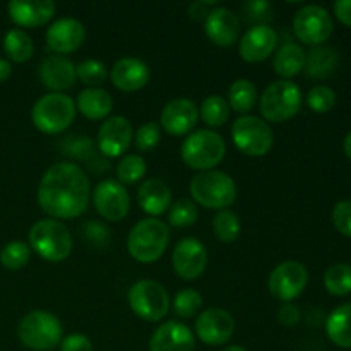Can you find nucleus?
Segmentation results:
<instances>
[{
    "label": "nucleus",
    "mask_w": 351,
    "mask_h": 351,
    "mask_svg": "<svg viewBox=\"0 0 351 351\" xmlns=\"http://www.w3.org/2000/svg\"><path fill=\"white\" fill-rule=\"evenodd\" d=\"M326 290L336 297H345L351 293V266L345 263L332 264L324 274Z\"/></svg>",
    "instance_id": "f704fd0d"
},
{
    "label": "nucleus",
    "mask_w": 351,
    "mask_h": 351,
    "mask_svg": "<svg viewBox=\"0 0 351 351\" xmlns=\"http://www.w3.org/2000/svg\"><path fill=\"white\" fill-rule=\"evenodd\" d=\"M335 14L343 24L351 26V0H338L335 3Z\"/></svg>",
    "instance_id": "49530a36"
},
{
    "label": "nucleus",
    "mask_w": 351,
    "mask_h": 351,
    "mask_svg": "<svg viewBox=\"0 0 351 351\" xmlns=\"http://www.w3.org/2000/svg\"><path fill=\"white\" fill-rule=\"evenodd\" d=\"M17 338L26 348L48 351L60 345L64 339V328L57 315L51 312L33 311L19 321Z\"/></svg>",
    "instance_id": "0eeeda50"
},
{
    "label": "nucleus",
    "mask_w": 351,
    "mask_h": 351,
    "mask_svg": "<svg viewBox=\"0 0 351 351\" xmlns=\"http://www.w3.org/2000/svg\"><path fill=\"white\" fill-rule=\"evenodd\" d=\"M31 249L27 243L14 240V242L5 243L0 250V264L9 271H19L29 263Z\"/></svg>",
    "instance_id": "c9c22d12"
},
{
    "label": "nucleus",
    "mask_w": 351,
    "mask_h": 351,
    "mask_svg": "<svg viewBox=\"0 0 351 351\" xmlns=\"http://www.w3.org/2000/svg\"><path fill=\"white\" fill-rule=\"evenodd\" d=\"M3 51L9 57V60L16 62V64H24L29 60L34 53V45L29 34L24 29H10L7 31L3 36Z\"/></svg>",
    "instance_id": "c756f323"
},
{
    "label": "nucleus",
    "mask_w": 351,
    "mask_h": 351,
    "mask_svg": "<svg viewBox=\"0 0 351 351\" xmlns=\"http://www.w3.org/2000/svg\"><path fill=\"white\" fill-rule=\"evenodd\" d=\"M278 33L269 24H254L239 40V53L242 60L257 64L276 51Z\"/></svg>",
    "instance_id": "a211bd4d"
},
{
    "label": "nucleus",
    "mask_w": 351,
    "mask_h": 351,
    "mask_svg": "<svg viewBox=\"0 0 351 351\" xmlns=\"http://www.w3.org/2000/svg\"><path fill=\"white\" fill-rule=\"evenodd\" d=\"M137 202L149 218H158L173 204V195L168 184L161 178H147L137 191Z\"/></svg>",
    "instance_id": "393cba45"
},
{
    "label": "nucleus",
    "mask_w": 351,
    "mask_h": 351,
    "mask_svg": "<svg viewBox=\"0 0 351 351\" xmlns=\"http://www.w3.org/2000/svg\"><path fill=\"white\" fill-rule=\"evenodd\" d=\"M243 10L247 12V17L257 24H267L266 21H269L271 16H273L271 14L273 7L267 2H249L243 5Z\"/></svg>",
    "instance_id": "37998d69"
},
{
    "label": "nucleus",
    "mask_w": 351,
    "mask_h": 351,
    "mask_svg": "<svg viewBox=\"0 0 351 351\" xmlns=\"http://www.w3.org/2000/svg\"><path fill=\"white\" fill-rule=\"evenodd\" d=\"M60 351H93V343L88 336L72 332L60 341Z\"/></svg>",
    "instance_id": "c03bdc74"
},
{
    "label": "nucleus",
    "mask_w": 351,
    "mask_h": 351,
    "mask_svg": "<svg viewBox=\"0 0 351 351\" xmlns=\"http://www.w3.org/2000/svg\"><path fill=\"white\" fill-rule=\"evenodd\" d=\"M274 72L283 81H290L291 77L300 74L305 67V51L298 43H285L278 48L273 58Z\"/></svg>",
    "instance_id": "cd10ccee"
},
{
    "label": "nucleus",
    "mask_w": 351,
    "mask_h": 351,
    "mask_svg": "<svg viewBox=\"0 0 351 351\" xmlns=\"http://www.w3.org/2000/svg\"><path fill=\"white\" fill-rule=\"evenodd\" d=\"M343 149H345V154L351 160V130L346 134L345 141H343Z\"/></svg>",
    "instance_id": "8fccbe9b"
},
{
    "label": "nucleus",
    "mask_w": 351,
    "mask_h": 351,
    "mask_svg": "<svg viewBox=\"0 0 351 351\" xmlns=\"http://www.w3.org/2000/svg\"><path fill=\"white\" fill-rule=\"evenodd\" d=\"M202 304H204V298H202V295L197 290L185 288V290L178 291L175 295L171 308H173V312L180 319H191L194 315L201 314Z\"/></svg>",
    "instance_id": "e433bc0d"
},
{
    "label": "nucleus",
    "mask_w": 351,
    "mask_h": 351,
    "mask_svg": "<svg viewBox=\"0 0 351 351\" xmlns=\"http://www.w3.org/2000/svg\"><path fill=\"white\" fill-rule=\"evenodd\" d=\"M302 89L293 81H274L259 98V110L267 123H283L293 119L302 108Z\"/></svg>",
    "instance_id": "6e6552de"
},
{
    "label": "nucleus",
    "mask_w": 351,
    "mask_h": 351,
    "mask_svg": "<svg viewBox=\"0 0 351 351\" xmlns=\"http://www.w3.org/2000/svg\"><path fill=\"white\" fill-rule=\"evenodd\" d=\"M206 36L218 47H232L240 40L242 23L233 10L226 7H213L204 19Z\"/></svg>",
    "instance_id": "aec40b11"
},
{
    "label": "nucleus",
    "mask_w": 351,
    "mask_h": 351,
    "mask_svg": "<svg viewBox=\"0 0 351 351\" xmlns=\"http://www.w3.org/2000/svg\"><path fill=\"white\" fill-rule=\"evenodd\" d=\"M29 249L47 263H62L67 259L74 247L71 232L58 219H40L27 233Z\"/></svg>",
    "instance_id": "7ed1b4c3"
},
{
    "label": "nucleus",
    "mask_w": 351,
    "mask_h": 351,
    "mask_svg": "<svg viewBox=\"0 0 351 351\" xmlns=\"http://www.w3.org/2000/svg\"><path fill=\"white\" fill-rule=\"evenodd\" d=\"M10 75H12V65H10V62L7 58L0 57V84L5 82Z\"/></svg>",
    "instance_id": "09e8293b"
},
{
    "label": "nucleus",
    "mask_w": 351,
    "mask_h": 351,
    "mask_svg": "<svg viewBox=\"0 0 351 351\" xmlns=\"http://www.w3.org/2000/svg\"><path fill=\"white\" fill-rule=\"evenodd\" d=\"M147 163L139 154H125L120 158L119 165L115 168L117 182L122 185H134L146 177Z\"/></svg>",
    "instance_id": "2f4dec72"
},
{
    "label": "nucleus",
    "mask_w": 351,
    "mask_h": 351,
    "mask_svg": "<svg viewBox=\"0 0 351 351\" xmlns=\"http://www.w3.org/2000/svg\"><path fill=\"white\" fill-rule=\"evenodd\" d=\"M161 139V127L158 122H146L137 129L134 136V143L141 153H149L160 144Z\"/></svg>",
    "instance_id": "a19ab883"
},
{
    "label": "nucleus",
    "mask_w": 351,
    "mask_h": 351,
    "mask_svg": "<svg viewBox=\"0 0 351 351\" xmlns=\"http://www.w3.org/2000/svg\"><path fill=\"white\" fill-rule=\"evenodd\" d=\"M171 266L175 273L185 281H194L206 271L208 266V250L201 240L194 237L182 239L175 245L171 254Z\"/></svg>",
    "instance_id": "dca6fc26"
},
{
    "label": "nucleus",
    "mask_w": 351,
    "mask_h": 351,
    "mask_svg": "<svg viewBox=\"0 0 351 351\" xmlns=\"http://www.w3.org/2000/svg\"><path fill=\"white\" fill-rule=\"evenodd\" d=\"M329 339L339 348H351V304L336 307L326 321Z\"/></svg>",
    "instance_id": "c85d7f7f"
},
{
    "label": "nucleus",
    "mask_w": 351,
    "mask_h": 351,
    "mask_svg": "<svg viewBox=\"0 0 351 351\" xmlns=\"http://www.w3.org/2000/svg\"><path fill=\"white\" fill-rule=\"evenodd\" d=\"M93 204L98 215L106 221H122L130 209V195L125 185L120 182L103 180L95 187L91 194Z\"/></svg>",
    "instance_id": "ddd939ff"
},
{
    "label": "nucleus",
    "mask_w": 351,
    "mask_h": 351,
    "mask_svg": "<svg viewBox=\"0 0 351 351\" xmlns=\"http://www.w3.org/2000/svg\"><path fill=\"white\" fill-rule=\"evenodd\" d=\"M75 101L65 93H47L31 110L33 125L40 132L57 136L67 130L75 119Z\"/></svg>",
    "instance_id": "39448f33"
},
{
    "label": "nucleus",
    "mask_w": 351,
    "mask_h": 351,
    "mask_svg": "<svg viewBox=\"0 0 351 351\" xmlns=\"http://www.w3.org/2000/svg\"><path fill=\"white\" fill-rule=\"evenodd\" d=\"M75 74L82 84L89 86V88H99L106 81L108 72H106V65L101 60L88 58V60H82L75 65Z\"/></svg>",
    "instance_id": "58836bf2"
},
{
    "label": "nucleus",
    "mask_w": 351,
    "mask_h": 351,
    "mask_svg": "<svg viewBox=\"0 0 351 351\" xmlns=\"http://www.w3.org/2000/svg\"><path fill=\"white\" fill-rule=\"evenodd\" d=\"M305 98H307L308 108L314 110L315 113H328L336 105V91L326 84L314 86Z\"/></svg>",
    "instance_id": "ea45409f"
},
{
    "label": "nucleus",
    "mask_w": 351,
    "mask_h": 351,
    "mask_svg": "<svg viewBox=\"0 0 351 351\" xmlns=\"http://www.w3.org/2000/svg\"><path fill=\"white\" fill-rule=\"evenodd\" d=\"M189 191L195 204L206 209L223 211L237 201L235 180L219 170L199 171L195 177H192Z\"/></svg>",
    "instance_id": "20e7f679"
},
{
    "label": "nucleus",
    "mask_w": 351,
    "mask_h": 351,
    "mask_svg": "<svg viewBox=\"0 0 351 351\" xmlns=\"http://www.w3.org/2000/svg\"><path fill=\"white\" fill-rule=\"evenodd\" d=\"M134 143V129L129 119L122 115L108 117L99 125L96 144L103 156L120 158L129 151Z\"/></svg>",
    "instance_id": "4468645a"
},
{
    "label": "nucleus",
    "mask_w": 351,
    "mask_h": 351,
    "mask_svg": "<svg viewBox=\"0 0 351 351\" xmlns=\"http://www.w3.org/2000/svg\"><path fill=\"white\" fill-rule=\"evenodd\" d=\"M9 17L21 27L45 26L55 16V3L50 0H12L7 5Z\"/></svg>",
    "instance_id": "b1692460"
},
{
    "label": "nucleus",
    "mask_w": 351,
    "mask_h": 351,
    "mask_svg": "<svg viewBox=\"0 0 351 351\" xmlns=\"http://www.w3.org/2000/svg\"><path fill=\"white\" fill-rule=\"evenodd\" d=\"M170 243V226L158 218L141 219L130 230L127 250L141 264H154L161 259Z\"/></svg>",
    "instance_id": "f03ea898"
},
{
    "label": "nucleus",
    "mask_w": 351,
    "mask_h": 351,
    "mask_svg": "<svg viewBox=\"0 0 351 351\" xmlns=\"http://www.w3.org/2000/svg\"><path fill=\"white\" fill-rule=\"evenodd\" d=\"M230 105L223 96L211 95L202 101L199 117L208 127H223L230 119Z\"/></svg>",
    "instance_id": "473e14b6"
},
{
    "label": "nucleus",
    "mask_w": 351,
    "mask_h": 351,
    "mask_svg": "<svg viewBox=\"0 0 351 351\" xmlns=\"http://www.w3.org/2000/svg\"><path fill=\"white\" fill-rule=\"evenodd\" d=\"M308 283L307 267L298 261H285L278 264L269 274L267 280V290L271 297L276 300L288 304L293 302L295 298L300 297Z\"/></svg>",
    "instance_id": "9b49d317"
},
{
    "label": "nucleus",
    "mask_w": 351,
    "mask_h": 351,
    "mask_svg": "<svg viewBox=\"0 0 351 351\" xmlns=\"http://www.w3.org/2000/svg\"><path fill=\"white\" fill-rule=\"evenodd\" d=\"M226 154L225 139L211 129H201L189 134L182 144V161L192 170H215Z\"/></svg>",
    "instance_id": "423d86ee"
},
{
    "label": "nucleus",
    "mask_w": 351,
    "mask_h": 351,
    "mask_svg": "<svg viewBox=\"0 0 351 351\" xmlns=\"http://www.w3.org/2000/svg\"><path fill=\"white\" fill-rule=\"evenodd\" d=\"M293 31L298 40L305 45L319 47L332 33L331 14L317 3L300 7L293 17Z\"/></svg>",
    "instance_id": "f8f14e48"
},
{
    "label": "nucleus",
    "mask_w": 351,
    "mask_h": 351,
    "mask_svg": "<svg viewBox=\"0 0 351 351\" xmlns=\"http://www.w3.org/2000/svg\"><path fill=\"white\" fill-rule=\"evenodd\" d=\"M195 336L208 346H223L233 338L235 319L225 308H206L195 319Z\"/></svg>",
    "instance_id": "2eb2a0df"
},
{
    "label": "nucleus",
    "mask_w": 351,
    "mask_h": 351,
    "mask_svg": "<svg viewBox=\"0 0 351 351\" xmlns=\"http://www.w3.org/2000/svg\"><path fill=\"white\" fill-rule=\"evenodd\" d=\"M45 38H47V47L55 55L65 57V55L77 51L84 43L86 27L81 21L74 19V17H60L48 26Z\"/></svg>",
    "instance_id": "6ab92c4d"
},
{
    "label": "nucleus",
    "mask_w": 351,
    "mask_h": 351,
    "mask_svg": "<svg viewBox=\"0 0 351 351\" xmlns=\"http://www.w3.org/2000/svg\"><path fill=\"white\" fill-rule=\"evenodd\" d=\"M332 225L336 226L339 233L345 237H351V201H339L338 204L332 208Z\"/></svg>",
    "instance_id": "79ce46f5"
},
{
    "label": "nucleus",
    "mask_w": 351,
    "mask_h": 351,
    "mask_svg": "<svg viewBox=\"0 0 351 351\" xmlns=\"http://www.w3.org/2000/svg\"><path fill=\"white\" fill-rule=\"evenodd\" d=\"M127 300L130 311L147 322H160L170 311V295L167 288L153 280H141L134 283Z\"/></svg>",
    "instance_id": "1a4fd4ad"
},
{
    "label": "nucleus",
    "mask_w": 351,
    "mask_h": 351,
    "mask_svg": "<svg viewBox=\"0 0 351 351\" xmlns=\"http://www.w3.org/2000/svg\"><path fill=\"white\" fill-rule=\"evenodd\" d=\"M300 307L293 302H288V304H283L278 311V321L281 322V326L285 328H295V326L300 322Z\"/></svg>",
    "instance_id": "a18cd8bd"
},
{
    "label": "nucleus",
    "mask_w": 351,
    "mask_h": 351,
    "mask_svg": "<svg viewBox=\"0 0 351 351\" xmlns=\"http://www.w3.org/2000/svg\"><path fill=\"white\" fill-rule=\"evenodd\" d=\"M257 88L249 79H237L228 89V105L233 112L247 115L257 103Z\"/></svg>",
    "instance_id": "7c9ffc66"
},
{
    "label": "nucleus",
    "mask_w": 351,
    "mask_h": 351,
    "mask_svg": "<svg viewBox=\"0 0 351 351\" xmlns=\"http://www.w3.org/2000/svg\"><path fill=\"white\" fill-rule=\"evenodd\" d=\"M199 218L197 206L189 199H178L168 209V223L175 228H189L194 226Z\"/></svg>",
    "instance_id": "4c0bfd02"
},
{
    "label": "nucleus",
    "mask_w": 351,
    "mask_h": 351,
    "mask_svg": "<svg viewBox=\"0 0 351 351\" xmlns=\"http://www.w3.org/2000/svg\"><path fill=\"white\" fill-rule=\"evenodd\" d=\"M223 351H247V350L242 348V346H228V348H225Z\"/></svg>",
    "instance_id": "3c124183"
},
{
    "label": "nucleus",
    "mask_w": 351,
    "mask_h": 351,
    "mask_svg": "<svg viewBox=\"0 0 351 351\" xmlns=\"http://www.w3.org/2000/svg\"><path fill=\"white\" fill-rule=\"evenodd\" d=\"M233 144L240 153L252 158L266 156L274 143L269 123L256 115H242L232 125Z\"/></svg>",
    "instance_id": "9d476101"
},
{
    "label": "nucleus",
    "mask_w": 351,
    "mask_h": 351,
    "mask_svg": "<svg viewBox=\"0 0 351 351\" xmlns=\"http://www.w3.org/2000/svg\"><path fill=\"white\" fill-rule=\"evenodd\" d=\"M240 230H242V223L237 213L232 209H223V211L216 213L213 218V233L216 239L223 243H232L239 239Z\"/></svg>",
    "instance_id": "72a5a7b5"
},
{
    "label": "nucleus",
    "mask_w": 351,
    "mask_h": 351,
    "mask_svg": "<svg viewBox=\"0 0 351 351\" xmlns=\"http://www.w3.org/2000/svg\"><path fill=\"white\" fill-rule=\"evenodd\" d=\"M75 108L89 120H106L113 110L112 95L101 88H86L77 95Z\"/></svg>",
    "instance_id": "a878e982"
},
{
    "label": "nucleus",
    "mask_w": 351,
    "mask_h": 351,
    "mask_svg": "<svg viewBox=\"0 0 351 351\" xmlns=\"http://www.w3.org/2000/svg\"><path fill=\"white\" fill-rule=\"evenodd\" d=\"M339 64V55L335 48L324 47V45H319V47L311 48V50L305 53V75L311 79H326L336 71Z\"/></svg>",
    "instance_id": "bb28decb"
},
{
    "label": "nucleus",
    "mask_w": 351,
    "mask_h": 351,
    "mask_svg": "<svg viewBox=\"0 0 351 351\" xmlns=\"http://www.w3.org/2000/svg\"><path fill=\"white\" fill-rule=\"evenodd\" d=\"M195 336L184 322L167 321L149 339V351H194Z\"/></svg>",
    "instance_id": "4be33fe9"
},
{
    "label": "nucleus",
    "mask_w": 351,
    "mask_h": 351,
    "mask_svg": "<svg viewBox=\"0 0 351 351\" xmlns=\"http://www.w3.org/2000/svg\"><path fill=\"white\" fill-rule=\"evenodd\" d=\"M151 72L146 62L136 57H123L113 64L110 79L113 86L123 93H134L143 89L149 82Z\"/></svg>",
    "instance_id": "5701e85b"
},
{
    "label": "nucleus",
    "mask_w": 351,
    "mask_h": 351,
    "mask_svg": "<svg viewBox=\"0 0 351 351\" xmlns=\"http://www.w3.org/2000/svg\"><path fill=\"white\" fill-rule=\"evenodd\" d=\"M211 5H213V2H194V3H191V7H189V16H191L192 19H195V21L206 19L208 12L211 10Z\"/></svg>",
    "instance_id": "de8ad7c7"
},
{
    "label": "nucleus",
    "mask_w": 351,
    "mask_h": 351,
    "mask_svg": "<svg viewBox=\"0 0 351 351\" xmlns=\"http://www.w3.org/2000/svg\"><path fill=\"white\" fill-rule=\"evenodd\" d=\"M91 182L86 171L72 161L51 165L38 185V204L51 219H74L88 209Z\"/></svg>",
    "instance_id": "f257e3e1"
},
{
    "label": "nucleus",
    "mask_w": 351,
    "mask_h": 351,
    "mask_svg": "<svg viewBox=\"0 0 351 351\" xmlns=\"http://www.w3.org/2000/svg\"><path fill=\"white\" fill-rule=\"evenodd\" d=\"M38 74H40L43 86L50 89V93L67 91V89L74 88L75 81H77L75 64L64 55L45 57L38 69Z\"/></svg>",
    "instance_id": "412c9836"
},
{
    "label": "nucleus",
    "mask_w": 351,
    "mask_h": 351,
    "mask_svg": "<svg viewBox=\"0 0 351 351\" xmlns=\"http://www.w3.org/2000/svg\"><path fill=\"white\" fill-rule=\"evenodd\" d=\"M199 108L192 99L175 98L161 110L160 127L170 136H189L199 123Z\"/></svg>",
    "instance_id": "f3484780"
}]
</instances>
